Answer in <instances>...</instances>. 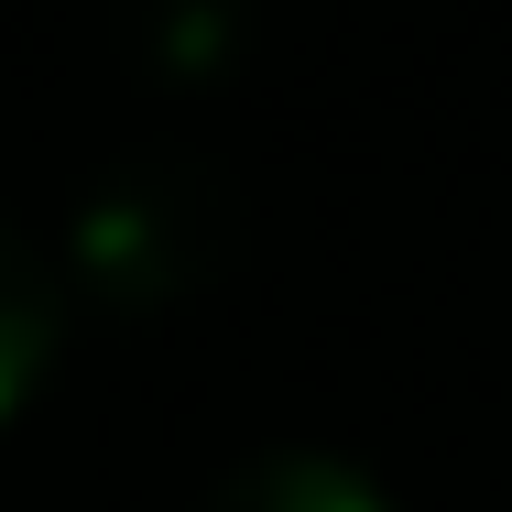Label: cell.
Returning <instances> with one entry per match:
<instances>
[{
  "instance_id": "obj_2",
  "label": "cell",
  "mask_w": 512,
  "mask_h": 512,
  "mask_svg": "<svg viewBox=\"0 0 512 512\" xmlns=\"http://www.w3.org/2000/svg\"><path fill=\"white\" fill-rule=\"evenodd\" d=\"M186 512H404L393 480L327 436H251L240 458L207 469V491Z\"/></svg>"
},
{
  "instance_id": "obj_3",
  "label": "cell",
  "mask_w": 512,
  "mask_h": 512,
  "mask_svg": "<svg viewBox=\"0 0 512 512\" xmlns=\"http://www.w3.org/2000/svg\"><path fill=\"white\" fill-rule=\"evenodd\" d=\"M55 349H66V284H55L44 240L0 207V425L44 393Z\"/></svg>"
},
{
  "instance_id": "obj_1",
  "label": "cell",
  "mask_w": 512,
  "mask_h": 512,
  "mask_svg": "<svg viewBox=\"0 0 512 512\" xmlns=\"http://www.w3.org/2000/svg\"><path fill=\"white\" fill-rule=\"evenodd\" d=\"M251 251V186L218 164V153H186V142H131V153H99L66 207H55V284L88 295L109 316H164L229 284Z\"/></svg>"
}]
</instances>
